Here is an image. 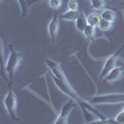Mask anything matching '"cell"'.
Here are the masks:
<instances>
[{
	"label": "cell",
	"instance_id": "1",
	"mask_svg": "<svg viewBox=\"0 0 124 124\" xmlns=\"http://www.w3.org/2000/svg\"><path fill=\"white\" fill-rule=\"evenodd\" d=\"M9 50H10V54L6 60V63H5V72L9 77V85H11L15 72L23 61V54L19 52L17 50H15L13 45H9Z\"/></svg>",
	"mask_w": 124,
	"mask_h": 124
},
{
	"label": "cell",
	"instance_id": "2",
	"mask_svg": "<svg viewBox=\"0 0 124 124\" xmlns=\"http://www.w3.org/2000/svg\"><path fill=\"white\" fill-rule=\"evenodd\" d=\"M3 104H4L5 112L8 113V116L11 118V120L19 122L20 119L17 117V97H16L15 92L11 88V85H9L8 92L4 94Z\"/></svg>",
	"mask_w": 124,
	"mask_h": 124
},
{
	"label": "cell",
	"instance_id": "3",
	"mask_svg": "<svg viewBox=\"0 0 124 124\" xmlns=\"http://www.w3.org/2000/svg\"><path fill=\"white\" fill-rule=\"evenodd\" d=\"M89 103L96 106L102 104H120L124 103V93H107V94H96L88 99Z\"/></svg>",
	"mask_w": 124,
	"mask_h": 124
},
{
	"label": "cell",
	"instance_id": "4",
	"mask_svg": "<svg viewBox=\"0 0 124 124\" xmlns=\"http://www.w3.org/2000/svg\"><path fill=\"white\" fill-rule=\"evenodd\" d=\"M75 107H78V103L75 98L68 97V99L63 103V106L61 107V109L58 110V113L56 114V118L52 123L56 124H65L68 122V117L71 114V112L75 109Z\"/></svg>",
	"mask_w": 124,
	"mask_h": 124
},
{
	"label": "cell",
	"instance_id": "5",
	"mask_svg": "<svg viewBox=\"0 0 124 124\" xmlns=\"http://www.w3.org/2000/svg\"><path fill=\"white\" fill-rule=\"evenodd\" d=\"M123 50H124V45H123L119 50H117L114 54H112L110 56H108V57L106 58L104 63H103V67H102V70H101V72H99V79H101V81L104 79V77L117 66V62H118V60H119V56H120V54H122Z\"/></svg>",
	"mask_w": 124,
	"mask_h": 124
},
{
	"label": "cell",
	"instance_id": "6",
	"mask_svg": "<svg viewBox=\"0 0 124 124\" xmlns=\"http://www.w3.org/2000/svg\"><path fill=\"white\" fill-rule=\"evenodd\" d=\"M58 30H60V19L58 15H54L50 19V21L47 24V32H48V37L51 40V42L55 44V41L57 39L58 35Z\"/></svg>",
	"mask_w": 124,
	"mask_h": 124
},
{
	"label": "cell",
	"instance_id": "7",
	"mask_svg": "<svg viewBox=\"0 0 124 124\" xmlns=\"http://www.w3.org/2000/svg\"><path fill=\"white\" fill-rule=\"evenodd\" d=\"M124 77V67L123 66H116L114 68H113L109 73L104 77V81L106 83H114V82H117V81H120L122 78Z\"/></svg>",
	"mask_w": 124,
	"mask_h": 124
},
{
	"label": "cell",
	"instance_id": "8",
	"mask_svg": "<svg viewBox=\"0 0 124 124\" xmlns=\"http://www.w3.org/2000/svg\"><path fill=\"white\" fill-rule=\"evenodd\" d=\"M5 46H4V42L1 37H0V71H1L3 73V78L6 81V77H5Z\"/></svg>",
	"mask_w": 124,
	"mask_h": 124
},
{
	"label": "cell",
	"instance_id": "9",
	"mask_svg": "<svg viewBox=\"0 0 124 124\" xmlns=\"http://www.w3.org/2000/svg\"><path fill=\"white\" fill-rule=\"evenodd\" d=\"M78 15H79V10H71V9H68V10H66L65 13H62V19L65 20V21H76V19L78 17Z\"/></svg>",
	"mask_w": 124,
	"mask_h": 124
},
{
	"label": "cell",
	"instance_id": "10",
	"mask_svg": "<svg viewBox=\"0 0 124 124\" xmlns=\"http://www.w3.org/2000/svg\"><path fill=\"white\" fill-rule=\"evenodd\" d=\"M101 15L97 14V13H91L86 16V20H87V25H91L93 27H98L99 23H101Z\"/></svg>",
	"mask_w": 124,
	"mask_h": 124
},
{
	"label": "cell",
	"instance_id": "11",
	"mask_svg": "<svg viewBox=\"0 0 124 124\" xmlns=\"http://www.w3.org/2000/svg\"><path fill=\"white\" fill-rule=\"evenodd\" d=\"M86 25H87V20H86L85 14H83V13H79L78 17L76 19V21H75V26H76V29L79 31V32H83V30H85Z\"/></svg>",
	"mask_w": 124,
	"mask_h": 124
},
{
	"label": "cell",
	"instance_id": "12",
	"mask_svg": "<svg viewBox=\"0 0 124 124\" xmlns=\"http://www.w3.org/2000/svg\"><path fill=\"white\" fill-rule=\"evenodd\" d=\"M17 4H19V9H20V15H21V17H26L29 15V0H16Z\"/></svg>",
	"mask_w": 124,
	"mask_h": 124
},
{
	"label": "cell",
	"instance_id": "13",
	"mask_svg": "<svg viewBox=\"0 0 124 124\" xmlns=\"http://www.w3.org/2000/svg\"><path fill=\"white\" fill-rule=\"evenodd\" d=\"M101 17L103 20H107V21H110V23H114L116 21V13L110 9H104L101 11Z\"/></svg>",
	"mask_w": 124,
	"mask_h": 124
},
{
	"label": "cell",
	"instance_id": "14",
	"mask_svg": "<svg viewBox=\"0 0 124 124\" xmlns=\"http://www.w3.org/2000/svg\"><path fill=\"white\" fill-rule=\"evenodd\" d=\"M89 3H91V6L94 10H97V11H102V10H104L107 8L104 0H91Z\"/></svg>",
	"mask_w": 124,
	"mask_h": 124
},
{
	"label": "cell",
	"instance_id": "15",
	"mask_svg": "<svg viewBox=\"0 0 124 124\" xmlns=\"http://www.w3.org/2000/svg\"><path fill=\"white\" fill-rule=\"evenodd\" d=\"M83 36L86 37V39H88V40H91V39H93L96 36V27H93V26H91V25H86V27H85V30H83Z\"/></svg>",
	"mask_w": 124,
	"mask_h": 124
},
{
	"label": "cell",
	"instance_id": "16",
	"mask_svg": "<svg viewBox=\"0 0 124 124\" xmlns=\"http://www.w3.org/2000/svg\"><path fill=\"white\" fill-rule=\"evenodd\" d=\"M98 27H99L102 31H104V32H106V31L112 30V27H113V23L107 21V20H103V19H101V23H99Z\"/></svg>",
	"mask_w": 124,
	"mask_h": 124
},
{
	"label": "cell",
	"instance_id": "17",
	"mask_svg": "<svg viewBox=\"0 0 124 124\" xmlns=\"http://www.w3.org/2000/svg\"><path fill=\"white\" fill-rule=\"evenodd\" d=\"M48 6L54 10H58L62 6V0H48Z\"/></svg>",
	"mask_w": 124,
	"mask_h": 124
},
{
	"label": "cell",
	"instance_id": "18",
	"mask_svg": "<svg viewBox=\"0 0 124 124\" xmlns=\"http://www.w3.org/2000/svg\"><path fill=\"white\" fill-rule=\"evenodd\" d=\"M67 8L71 9V10H79V4H78L77 0H68Z\"/></svg>",
	"mask_w": 124,
	"mask_h": 124
},
{
	"label": "cell",
	"instance_id": "19",
	"mask_svg": "<svg viewBox=\"0 0 124 124\" xmlns=\"http://www.w3.org/2000/svg\"><path fill=\"white\" fill-rule=\"evenodd\" d=\"M114 122L119 124H124V110H120L118 114L114 117Z\"/></svg>",
	"mask_w": 124,
	"mask_h": 124
},
{
	"label": "cell",
	"instance_id": "20",
	"mask_svg": "<svg viewBox=\"0 0 124 124\" xmlns=\"http://www.w3.org/2000/svg\"><path fill=\"white\" fill-rule=\"evenodd\" d=\"M3 1H4V0H0V6H1V4H3Z\"/></svg>",
	"mask_w": 124,
	"mask_h": 124
},
{
	"label": "cell",
	"instance_id": "21",
	"mask_svg": "<svg viewBox=\"0 0 124 124\" xmlns=\"http://www.w3.org/2000/svg\"><path fill=\"white\" fill-rule=\"evenodd\" d=\"M0 76H1V77H3V73H1V71H0Z\"/></svg>",
	"mask_w": 124,
	"mask_h": 124
},
{
	"label": "cell",
	"instance_id": "22",
	"mask_svg": "<svg viewBox=\"0 0 124 124\" xmlns=\"http://www.w3.org/2000/svg\"><path fill=\"white\" fill-rule=\"evenodd\" d=\"M122 110H124V103H123V109H122Z\"/></svg>",
	"mask_w": 124,
	"mask_h": 124
},
{
	"label": "cell",
	"instance_id": "23",
	"mask_svg": "<svg viewBox=\"0 0 124 124\" xmlns=\"http://www.w3.org/2000/svg\"><path fill=\"white\" fill-rule=\"evenodd\" d=\"M89 1H91V0H89Z\"/></svg>",
	"mask_w": 124,
	"mask_h": 124
}]
</instances>
